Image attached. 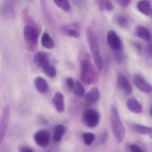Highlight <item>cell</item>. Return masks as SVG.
Returning a JSON list of instances; mask_svg holds the SVG:
<instances>
[{
    "mask_svg": "<svg viewBox=\"0 0 152 152\" xmlns=\"http://www.w3.org/2000/svg\"><path fill=\"white\" fill-rule=\"evenodd\" d=\"M80 79L83 82L90 85L98 80V75L91 65L89 56L82 53L80 56Z\"/></svg>",
    "mask_w": 152,
    "mask_h": 152,
    "instance_id": "1",
    "label": "cell"
},
{
    "mask_svg": "<svg viewBox=\"0 0 152 152\" xmlns=\"http://www.w3.org/2000/svg\"><path fill=\"white\" fill-rule=\"evenodd\" d=\"M111 128L115 141L118 144L122 142L125 135L124 126L121 121L117 107L113 105L110 110Z\"/></svg>",
    "mask_w": 152,
    "mask_h": 152,
    "instance_id": "2",
    "label": "cell"
},
{
    "mask_svg": "<svg viewBox=\"0 0 152 152\" xmlns=\"http://www.w3.org/2000/svg\"><path fill=\"white\" fill-rule=\"evenodd\" d=\"M86 35L94 62L99 72L103 69V61L100 54L98 42L96 34L90 26L86 28Z\"/></svg>",
    "mask_w": 152,
    "mask_h": 152,
    "instance_id": "3",
    "label": "cell"
},
{
    "mask_svg": "<svg viewBox=\"0 0 152 152\" xmlns=\"http://www.w3.org/2000/svg\"><path fill=\"white\" fill-rule=\"evenodd\" d=\"M39 30L33 26L27 25L24 30V35L27 48L29 51H36L38 47Z\"/></svg>",
    "mask_w": 152,
    "mask_h": 152,
    "instance_id": "4",
    "label": "cell"
},
{
    "mask_svg": "<svg viewBox=\"0 0 152 152\" xmlns=\"http://www.w3.org/2000/svg\"><path fill=\"white\" fill-rule=\"evenodd\" d=\"M82 121L87 127L95 128L97 126L100 121V115L97 111L95 109H87L83 114Z\"/></svg>",
    "mask_w": 152,
    "mask_h": 152,
    "instance_id": "5",
    "label": "cell"
},
{
    "mask_svg": "<svg viewBox=\"0 0 152 152\" xmlns=\"http://www.w3.org/2000/svg\"><path fill=\"white\" fill-rule=\"evenodd\" d=\"M10 109L8 105L5 107L0 118V145L6 135L10 118Z\"/></svg>",
    "mask_w": 152,
    "mask_h": 152,
    "instance_id": "6",
    "label": "cell"
},
{
    "mask_svg": "<svg viewBox=\"0 0 152 152\" xmlns=\"http://www.w3.org/2000/svg\"><path fill=\"white\" fill-rule=\"evenodd\" d=\"M60 32L64 35L78 39L80 36V25L77 23L63 26L60 27Z\"/></svg>",
    "mask_w": 152,
    "mask_h": 152,
    "instance_id": "7",
    "label": "cell"
},
{
    "mask_svg": "<svg viewBox=\"0 0 152 152\" xmlns=\"http://www.w3.org/2000/svg\"><path fill=\"white\" fill-rule=\"evenodd\" d=\"M34 140L38 145L42 147H47L50 141L49 132L45 129L39 131L34 134Z\"/></svg>",
    "mask_w": 152,
    "mask_h": 152,
    "instance_id": "8",
    "label": "cell"
},
{
    "mask_svg": "<svg viewBox=\"0 0 152 152\" xmlns=\"http://www.w3.org/2000/svg\"><path fill=\"white\" fill-rule=\"evenodd\" d=\"M107 41L109 47L114 51L122 50V44L120 37L115 32L110 31L107 34Z\"/></svg>",
    "mask_w": 152,
    "mask_h": 152,
    "instance_id": "9",
    "label": "cell"
},
{
    "mask_svg": "<svg viewBox=\"0 0 152 152\" xmlns=\"http://www.w3.org/2000/svg\"><path fill=\"white\" fill-rule=\"evenodd\" d=\"M133 82L135 86L142 92L150 93L152 92V86L140 75H136L133 77Z\"/></svg>",
    "mask_w": 152,
    "mask_h": 152,
    "instance_id": "10",
    "label": "cell"
},
{
    "mask_svg": "<svg viewBox=\"0 0 152 152\" xmlns=\"http://www.w3.org/2000/svg\"><path fill=\"white\" fill-rule=\"evenodd\" d=\"M116 82L117 86L125 94L130 95L132 93V89L131 85L123 75L119 74L117 75Z\"/></svg>",
    "mask_w": 152,
    "mask_h": 152,
    "instance_id": "11",
    "label": "cell"
},
{
    "mask_svg": "<svg viewBox=\"0 0 152 152\" xmlns=\"http://www.w3.org/2000/svg\"><path fill=\"white\" fill-rule=\"evenodd\" d=\"M137 9L146 16H150L152 14V6L149 0H140L137 5Z\"/></svg>",
    "mask_w": 152,
    "mask_h": 152,
    "instance_id": "12",
    "label": "cell"
},
{
    "mask_svg": "<svg viewBox=\"0 0 152 152\" xmlns=\"http://www.w3.org/2000/svg\"><path fill=\"white\" fill-rule=\"evenodd\" d=\"M34 60L35 64L42 69L50 64L47 54L42 51L37 52L34 57Z\"/></svg>",
    "mask_w": 152,
    "mask_h": 152,
    "instance_id": "13",
    "label": "cell"
},
{
    "mask_svg": "<svg viewBox=\"0 0 152 152\" xmlns=\"http://www.w3.org/2000/svg\"><path fill=\"white\" fill-rule=\"evenodd\" d=\"M84 96V99L88 103L94 104L99 100L100 94L97 87H93Z\"/></svg>",
    "mask_w": 152,
    "mask_h": 152,
    "instance_id": "14",
    "label": "cell"
},
{
    "mask_svg": "<svg viewBox=\"0 0 152 152\" xmlns=\"http://www.w3.org/2000/svg\"><path fill=\"white\" fill-rule=\"evenodd\" d=\"M127 107L131 112L136 114L142 113L143 107L141 104L134 97H131L127 101Z\"/></svg>",
    "mask_w": 152,
    "mask_h": 152,
    "instance_id": "15",
    "label": "cell"
},
{
    "mask_svg": "<svg viewBox=\"0 0 152 152\" xmlns=\"http://www.w3.org/2000/svg\"><path fill=\"white\" fill-rule=\"evenodd\" d=\"M135 34L140 39L148 41L151 39V34L149 30L143 26H137L135 28Z\"/></svg>",
    "mask_w": 152,
    "mask_h": 152,
    "instance_id": "16",
    "label": "cell"
},
{
    "mask_svg": "<svg viewBox=\"0 0 152 152\" xmlns=\"http://www.w3.org/2000/svg\"><path fill=\"white\" fill-rule=\"evenodd\" d=\"M53 103L56 109L59 113H62L64 111L65 104L64 102V96L60 92L55 93L53 99Z\"/></svg>",
    "mask_w": 152,
    "mask_h": 152,
    "instance_id": "17",
    "label": "cell"
},
{
    "mask_svg": "<svg viewBox=\"0 0 152 152\" xmlns=\"http://www.w3.org/2000/svg\"><path fill=\"white\" fill-rule=\"evenodd\" d=\"M131 129L134 132L142 135H152V128L137 124H132Z\"/></svg>",
    "mask_w": 152,
    "mask_h": 152,
    "instance_id": "18",
    "label": "cell"
},
{
    "mask_svg": "<svg viewBox=\"0 0 152 152\" xmlns=\"http://www.w3.org/2000/svg\"><path fill=\"white\" fill-rule=\"evenodd\" d=\"M35 86L40 93L44 94L48 92L49 86L47 81L41 77H38L35 80Z\"/></svg>",
    "mask_w": 152,
    "mask_h": 152,
    "instance_id": "19",
    "label": "cell"
},
{
    "mask_svg": "<svg viewBox=\"0 0 152 152\" xmlns=\"http://www.w3.org/2000/svg\"><path fill=\"white\" fill-rule=\"evenodd\" d=\"M41 44L43 48L48 49H52L55 47V43L48 34L44 33L41 38Z\"/></svg>",
    "mask_w": 152,
    "mask_h": 152,
    "instance_id": "20",
    "label": "cell"
},
{
    "mask_svg": "<svg viewBox=\"0 0 152 152\" xmlns=\"http://www.w3.org/2000/svg\"><path fill=\"white\" fill-rule=\"evenodd\" d=\"M113 19L115 24L123 29H126L129 26V20L125 16L118 15L115 16Z\"/></svg>",
    "mask_w": 152,
    "mask_h": 152,
    "instance_id": "21",
    "label": "cell"
},
{
    "mask_svg": "<svg viewBox=\"0 0 152 152\" xmlns=\"http://www.w3.org/2000/svg\"><path fill=\"white\" fill-rule=\"evenodd\" d=\"M99 8L101 11H111L114 6L110 0H100L99 2Z\"/></svg>",
    "mask_w": 152,
    "mask_h": 152,
    "instance_id": "22",
    "label": "cell"
},
{
    "mask_svg": "<svg viewBox=\"0 0 152 152\" xmlns=\"http://www.w3.org/2000/svg\"><path fill=\"white\" fill-rule=\"evenodd\" d=\"M65 132L64 126L62 124L57 125L55 128L53 138L56 141H60L62 140Z\"/></svg>",
    "mask_w": 152,
    "mask_h": 152,
    "instance_id": "23",
    "label": "cell"
},
{
    "mask_svg": "<svg viewBox=\"0 0 152 152\" xmlns=\"http://www.w3.org/2000/svg\"><path fill=\"white\" fill-rule=\"evenodd\" d=\"M54 1L58 7L65 12H69L71 10L68 0H54Z\"/></svg>",
    "mask_w": 152,
    "mask_h": 152,
    "instance_id": "24",
    "label": "cell"
},
{
    "mask_svg": "<svg viewBox=\"0 0 152 152\" xmlns=\"http://www.w3.org/2000/svg\"><path fill=\"white\" fill-rule=\"evenodd\" d=\"M73 89L75 95L79 97H83L85 95V88L83 85L79 81L75 82Z\"/></svg>",
    "mask_w": 152,
    "mask_h": 152,
    "instance_id": "25",
    "label": "cell"
},
{
    "mask_svg": "<svg viewBox=\"0 0 152 152\" xmlns=\"http://www.w3.org/2000/svg\"><path fill=\"white\" fill-rule=\"evenodd\" d=\"M3 15L7 17H12L14 15V12L12 7L8 3H4L1 8V11Z\"/></svg>",
    "mask_w": 152,
    "mask_h": 152,
    "instance_id": "26",
    "label": "cell"
},
{
    "mask_svg": "<svg viewBox=\"0 0 152 152\" xmlns=\"http://www.w3.org/2000/svg\"><path fill=\"white\" fill-rule=\"evenodd\" d=\"M43 72L50 78H54L56 76V71L54 66L49 64L42 68Z\"/></svg>",
    "mask_w": 152,
    "mask_h": 152,
    "instance_id": "27",
    "label": "cell"
},
{
    "mask_svg": "<svg viewBox=\"0 0 152 152\" xmlns=\"http://www.w3.org/2000/svg\"><path fill=\"white\" fill-rule=\"evenodd\" d=\"M82 137L84 144L87 145H90L95 140L96 136L92 132H85L83 134Z\"/></svg>",
    "mask_w": 152,
    "mask_h": 152,
    "instance_id": "28",
    "label": "cell"
},
{
    "mask_svg": "<svg viewBox=\"0 0 152 152\" xmlns=\"http://www.w3.org/2000/svg\"><path fill=\"white\" fill-rule=\"evenodd\" d=\"M122 50L115 51V58L118 64H121L124 60V56Z\"/></svg>",
    "mask_w": 152,
    "mask_h": 152,
    "instance_id": "29",
    "label": "cell"
},
{
    "mask_svg": "<svg viewBox=\"0 0 152 152\" xmlns=\"http://www.w3.org/2000/svg\"><path fill=\"white\" fill-rule=\"evenodd\" d=\"M129 149L131 152H143L145 151L143 148L141 147L138 145L136 144L130 145L129 147Z\"/></svg>",
    "mask_w": 152,
    "mask_h": 152,
    "instance_id": "30",
    "label": "cell"
},
{
    "mask_svg": "<svg viewBox=\"0 0 152 152\" xmlns=\"http://www.w3.org/2000/svg\"><path fill=\"white\" fill-rule=\"evenodd\" d=\"M66 83H67V86L70 89L73 90L75 86L74 80L72 78H67L66 80Z\"/></svg>",
    "mask_w": 152,
    "mask_h": 152,
    "instance_id": "31",
    "label": "cell"
},
{
    "mask_svg": "<svg viewBox=\"0 0 152 152\" xmlns=\"http://www.w3.org/2000/svg\"><path fill=\"white\" fill-rule=\"evenodd\" d=\"M131 0H118L119 4L123 7H128L131 2Z\"/></svg>",
    "mask_w": 152,
    "mask_h": 152,
    "instance_id": "32",
    "label": "cell"
},
{
    "mask_svg": "<svg viewBox=\"0 0 152 152\" xmlns=\"http://www.w3.org/2000/svg\"><path fill=\"white\" fill-rule=\"evenodd\" d=\"M107 136H108V133L106 131L102 133L100 137V142L101 143H104L106 141L107 139Z\"/></svg>",
    "mask_w": 152,
    "mask_h": 152,
    "instance_id": "33",
    "label": "cell"
},
{
    "mask_svg": "<svg viewBox=\"0 0 152 152\" xmlns=\"http://www.w3.org/2000/svg\"><path fill=\"white\" fill-rule=\"evenodd\" d=\"M19 151L21 152H34L33 149L27 147H21L19 148Z\"/></svg>",
    "mask_w": 152,
    "mask_h": 152,
    "instance_id": "34",
    "label": "cell"
},
{
    "mask_svg": "<svg viewBox=\"0 0 152 152\" xmlns=\"http://www.w3.org/2000/svg\"><path fill=\"white\" fill-rule=\"evenodd\" d=\"M134 46L137 50L140 51H141V50H142V48H141V45L140 44H139L138 43H134Z\"/></svg>",
    "mask_w": 152,
    "mask_h": 152,
    "instance_id": "35",
    "label": "cell"
},
{
    "mask_svg": "<svg viewBox=\"0 0 152 152\" xmlns=\"http://www.w3.org/2000/svg\"><path fill=\"white\" fill-rule=\"evenodd\" d=\"M28 1H32V0H28Z\"/></svg>",
    "mask_w": 152,
    "mask_h": 152,
    "instance_id": "36",
    "label": "cell"
}]
</instances>
